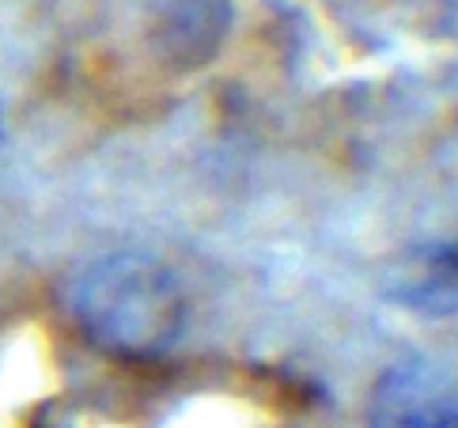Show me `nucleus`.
Here are the masks:
<instances>
[{"label":"nucleus","mask_w":458,"mask_h":428,"mask_svg":"<svg viewBox=\"0 0 458 428\" xmlns=\"http://www.w3.org/2000/svg\"><path fill=\"white\" fill-rule=\"evenodd\" d=\"M76 326L114 356H156L182 334L178 281L144 254H110L80 273L69 292Z\"/></svg>","instance_id":"nucleus-1"},{"label":"nucleus","mask_w":458,"mask_h":428,"mask_svg":"<svg viewBox=\"0 0 458 428\" xmlns=\"http://www.w3.org/2000/svg\"><path fill=\"white\" fill-rule=\"evenodd\" d=\"M368 428H458V394L428 364H394L368 394Z\"/></svg>","instance_id":"nucleus-2"},{"label":"nucleus","mask_w":458,"mask_h":428,"mask_svg":"<svg viewBox=\"0 0 458 428\" xmlns=\"http://www.w3.org/2000/svg\"><path fill=\"white\" fill-rule=\"evenodd\" d=\"M224 20L227 12H208V0H182L171 20L163 23L167 30V42L163 49L174 57V61H201L212 54V46H216L220 30H224Z\"/></svg>","instance_id":"nucleus-3"},{"label":"nucleus","mask_w":458,"mask_h":428,"mask_svg":"<svg viewBox=\"0 0 458 428\" xmlns=\"http://www.w3.org/2000/svg\"><path fill=\"white\" fill-rule=\"evenodd\" d=\"M458 295V243L451 246H436L420 266V281H417V304H436L439 311L451 307Z\"/></svg>","instance_id":"nucleus-4"}]
</instances>
